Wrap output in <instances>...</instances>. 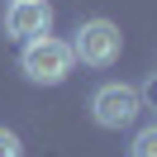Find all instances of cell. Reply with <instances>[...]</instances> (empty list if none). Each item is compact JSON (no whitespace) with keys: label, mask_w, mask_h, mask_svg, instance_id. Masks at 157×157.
Instances as JSON below:
<instances>
[{"label":"cell","mask_w":157,"mask_h":157,"mask_svg":"<svg viewBox=\"0 0 157 157\" xmlns=\"http://www.w3.org/2000/svg\"><path fill=\"white\" fill-rule=\"evenodd\" d=\"M71 43L52 38V33H38V38L24 43L19 52V71L33 81V86H62V81L71 76Z\"/></svg>","instance_id":"1"},{"label":"cell","mask_w":157,"mask_h":157,"mask_svg":"<svg viewBox=\"0 0 157 157\" xmlns=\"http://www.w3.org/2000/svg\"><path fill=\"white\" fill-rule=\"evenodd\" d=\"M119 52H124V33L109 19H86L71 38V57H81L86 67H114Z\"/></svg>","instance_id":"2"},{"label":"cell","mask_w":157,"mask_h":157,"mask_svg":"<svg viewBox=\"0 0 157 157\" xmlns=\"http://www.w3.org/2000/svg\"><path fill=\"white\" fill-rule=\"evenodd\" d=\"M90 114H95L100 128H128L143 114V95L133 86H124V81H109V86H100L90 95Z\"/></svg>","instance_id":"3"},{"label":"cell","mask_w":157,"mask_h":157,"mask_svg":"<svg viewBox=\"0 0 157 157\" xmlns=\"http://www.w3.org/2000/svg\"><path fill=\"white\" fill-rule=\"evenodd\" d=\"M5 33L10 38H38V33H52V5L48 0H10L5 10Z\"/></svg>","instance_id":"4"},{"label":"cell","mask_w":157,"mask_h":157,"mask_svg":"<svg viewBox=\"0 0 157 157\" xmlns=\"http://www.w3.org/2000/svg\"><path fill=\"white\" fill-rule=\"evenodd\" d=\"M128 157H157V128H152V124L138 128V138H133V147H128Z\"/></svg>","instance_id":"5"},{"label":"cell","mask_w":157,"mask_h":157,"mask_svg":"<svg viewBox=\"0 0 157 157\" xmlns=\"http://www.w3.org/2000/svg\"><path fill=\"white\" fill-rule=\"evenodd\" d=\"M0 157H24V147H19V138H14L10 128H0Z\"/></svg>","instance_id":"6"}]
</instances>
